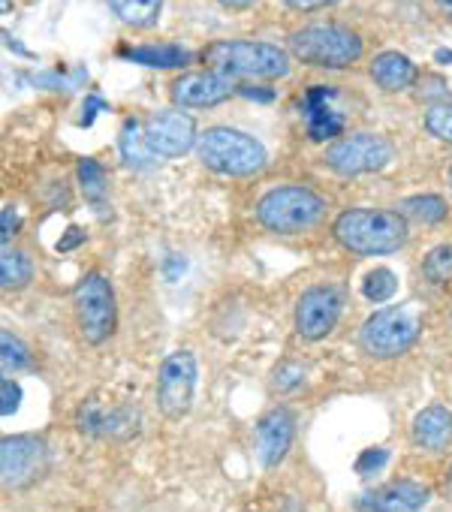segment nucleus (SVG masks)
Listing matches in <instances>:
<instances>
[{
	"mask_svg": "<svg viewBox=\"0 0 452 512\" xmlns=\"http://www.w3.org/2000/svg\"><path fill=\"white\" fill-rule=\"evenodd\" d=\"M332 235L356 256H389L407 244L410 220L392 208H347L335 217Z\"/></svg>",
	"mask_w": 452,
	"mask_h": 512,
	"instance_id": "nucleus-1",
	"label": "nucleus"
},
{
	"mask_svg": "<svg viewBox=\"0 0 452 512\" xmlns=\"http://www.w3.org/2000/svg\"><path fill=\"white\" fill-rule=\"evenodd\" d=\"M205 70L226 79H284L293 55L263 40H214L199 52Z\"/></svg>",
	"mask_w": 452,
	"mask_h": 512,
	"instance_id": "nucleus-2",
	"label": "nucleus"
},
{
	"mask_svg": "<svg viewBox=\"0 0 452 512\" xmlns=\"http://www.w3.org/2000/svg\"><path fill=\"white\" fill-rule=\"evenodd\" d=\"M196 154L205 169L226 175V178L260 175L269 163L266 145L236 127H208L205 133H199Z\"/></svg>",
	"mask_w": 452,
	"mask_h": 512,
	"instance_id": "nucleus-3",
	"label": "nucleus"
},
{
	"mask_svg": "<svg viewBox=\"0 0 452 512\" xmlns=\"http://www.w3.org/2000/svg\"><path fill=\"white\" fill-rule=\"evenodd\" d=\"M329 202L302 184H284L272 187L269 193L260 196L254 214L257 223L275 235H302L308 229H317L326 220Z\"/></svg>",
	"mask_w": 452,
	"mask_h": 512,
	"instance_id": "nucleus-4",
	"label": "nucleus"
},
{
	"mask_svg": "<svg viewBox=\"0 0 452 512\" xmlns=\"http://www.w3.org/2000/svg\"><path fill=\"white\" fill-rule=\"evenodd\" d=\"M422 326H425V314L419 302H404V305L374 311L359 329V350L380 362L398 359L416 347Z\"/></svg>",
	"mask_w": 452,
	"mask_h": 512,
	"instance_id": "nucleus-5",
	"label": "nucleus"
},
{
	"mask_svg": "<svg viewBox=\"0 0 452 512\" xmlns=\"http://www.w3.org/2000/svg\"><path fill=\"white\" fill-rule=\"evenodd\" d=\"M287 52L305 67L317 70H347L362 61L365 43L359 34L341 25H308L293 31L287 40Z\"/></svg>",
	"mask_w": 452,
	"mask_h": 512,
	"instance_id": "nucleus-6",
	"label": "nucleus"
},
{
	"mask_svg": "<svg viewBox=\"0 0 452 512\" xmlns=\"http://www.w3.org/2000/svg\"><path fill=\"white\" fill-rule=\"evenodd\" d=\"M73 314L85 344L100 347L112 338L118 323V305L112 281L100 272H88L73 290Z\"/></svg>",
	"mask_w": 452,
	"mask_h": 512,
	"instance_id": "nucleus-7",
	"label": "nucleus"
},
{
	"mask_svg": "<svg viewBox=\"0 0 452 512\" xmlns=\"http://www.w3.org/2000/svg\"><path fill=\"white\" fill-rule=\"evenodd\" d=\"M395 157V145L380 136V133H350V136H341L335 139L326 154H323V163L341 175V178H356V175H371V172H380L383 166H389Z\"/></svg>",
	"mask_w": 452,
	"mask_h": 512,
	"instance_id": "nucleus-8",
	"label": "nucleus"
},
{
	"mask_svg": "<svg viewBox=\"0 0 452 512\" xmlns=\"http://www.w3.org/2000/svg\"><path fill=\"white\" fill-rule=\"evenodd\" d=\"M49 473V446L34 434H13L0 443V482L7 491H28Z\"/></svg>",
	"mask_w": 452,
	"mask_h": 512,
	"instance_id": "nucleus-9",
	"label": "nucleus"
},
{
	"mask_svg": "<svg viewBox=\"0 0 452 512\" xmlns=\"http://www.w3.org/2000/svg\"><path fill=\"white\" fill-rule=\"evenodd\" d=\"M199 365L190 350H175L160 362L157 371V407L166 419L178 422L190 413L196 395Z\"/></svg>",
	"mask_w": 452,
	"mask_h": 512,
	"instance_id": "nucleus-10",
	"label": "nucleus"
},
{
	"mask_svg": "<svg viewBox=\"0 0 452 512\" xmlns=\"http://www.w3.org/2000/svg\"><path fill=\"white\" fill-rule=\"evenodd\" d=\"M344 314V293L338 287H311L296 305V332L305 341H323L335 332Z\"/></svg>",
	"mask_w": 452,
	"mask_h": 512,
	"instance_id": "nucleus-11",
	"label": "nucleus"
},
{
	"mask_svg": "<svg viewBox=\"0 0 452 512\" xmlns=\"http://www.w3.org/2000/svg\"><path fill=\"white\" fill-rule=\"evenodd\" d=\"M145 127V142L148 148L157 154V157H181L187 154L190 148H196L199 142V133H196V121L181 112L178 106L175 109H163V112H154L142 121Z\"/></svg>",
	"mask_w": 452,
	"mask_h": 512,
	"instance_id": "nucleus-12",
	"label": "nucleus"
},
{
	"mask_svg": "<svg viewBox=\"0 0 452 512\" xmlns=\"http://www.w3.org/2000/svg\"><path fill=\"white\" fill-rule=\"evenodd\" d=\"M76 428L88 437L130 440L139 431V413L133 407H124V404L106 407L100 398H88L76 410Z\"/></svg>",
	"mask_w": 452,
	"mask_h": 512,
	"instance_id": "nucleus-13",
	"label": "nucleus"
},
{
	"mask_svg": "<svg viewBox=\"0 0 452 512\" xmlns=\"http://www.w3.org/2000/svg\"><path fill=\"white\" fill-rule=\"evenodd\" d=\"M236 94V82L220 73H184L169 85V97L178 109H211Z\"/></svg>",
	"mask_w": 452,
	"mask_h": 512,
	"instance_id": "nucleus-14",
	"label": "nucleus"
},
{
	"mask_svg": "<svg viewBox=\"0 0 452 512\" xmlns=\"http://www.w3.org/2000/svg\"><path fill=\"white\" fill-rule=\"evenodd\" d=\"M293 437H296V416L290 407H275L272 413H266L257 425V455H260V464L266 470H275L290 446H293Z\"/></svg>",
	"mask_w": 452,
	"mask_h": 512,
	"instance_id": "nucleus-15",
	"label": "nucleus"
},
{
	"mask_svg": "<svg viewBox=\"0 0 452 512\" xmlns=\"http://www.w3.org/2000/svg\"><path fill=\"white\" fill-rule=\"evenodd\" d=\"M431 491L413 479H398L389 482L383 488H377L374 494H368L362 500V506L368 512H422V506L428 503Z\"/></svg>",
	"mask_w": 452,
	"mask_h": 512,
	"instance_id": "nucleus-16",
	"label": "nucleus"
},
{
	"mask_svg": "<svg viewBox=\"0 0 452 512\" xmlns=\"http://www.w3.org/2000/svg\"><path fill=\"white\" fill-rule=\"evenodd\" d=\"M410 440L413 446L425 452H443L452 446V410L443 404H431L413 416L410 425Z\"/></svg>",
	"mask_w": 452,
	"mask_h": 512,
	"instance_id": "nucleus-17",
	"label": "nucleus"
},
{
	"mask_svg": "<svg viewBox=\"0 0 452 512\" xmlns=\"http://www.w3.org/2000/svg\"><path fill=\"white\" fill-rule=\"evenodd\" d=\"M368 73H371L374 85H377L380 91H389V94L407 91V88H413L416 79H419V67H416L407 55H401V52H380V55L371 61Z\"/></svg>",
	"mask_w": 452,
	"mask_h": 512,
	"instance_id": "nucleus-18",
	"label": "nucleus"
},
{
	"mask_svg": "<svg viewBox=\"0 0 452 512\" xmlns=\"http://www.w3.org/2000/svg\"><path fill=\"white\" fill-rule=\"evenodd\" d=\"M329 97H335V91L326 85H314V91H308L305 97V121H308V133L314 142L341 136V118L326 106Z\"/></svg>",
	"mask_w": 452,
	"mask_h": 512,
	"instance_id": "nucleus-19",
	"label": "nucleus"
},
{
	"mask_svg": "<svg viewBox=\"0 0 452 512\" xmlns=\"http://www.w3.org/2000/svg\"><path fill=\"white\" fill-rule=\"evenodd\" d=\"M121 58L142 64V67H157V70H175V67H187L193 61V55L181 46L163 43V46H133V49H121Z\"/></svg>",
	"mask_w": 452,
	"mask_h": 512,
	"instance_id": "nucleus-20",
	"label": "nucleus"
},
{
	"mask_svg": "<svg viewBox=\"0 0 452 512\" xmlns=\"http://www.w3.org/2000/svg\"><path fill=\"white\" fill-rule=\"evenodd\" d=\"M106 4L118 16V22H124L127 28H139V31L154 28L163 10V0H106Z\"/></svg>",
	"mask_w": 452,
	"mask_h": 512,
	"instance_id": "nucleus-21",
	"label": "nucleus"
},
{
	"mask_svg": "<svg viewBox=\"0 0 452 512\" xmlns=\"http://www.w3.org/2000/svg\"><path fill=\"white\" fill-rule=\"evenodd\" d=\"M118 148H121L124 163L133 166V169H148V166L154 163V157H157V154L148 148V142H145V127H142V121H136V118H127V121H124Z\"/></svg>",
	"mask_w": 452,
	"mask_h": 512,
	"instance_id": "nucleus-22",
	"label": "nucleus"
},
{
	"mask_svg": "<svg viewBox=\"0 0 452 512\" xmlns=\"http://www.w3.org/2000/svg\"><path fill=\"white\" fill-rule=\"evenodd\" d=\"M31 278H34L31 256L22 253V250L4 247V253H0V287H4V290H22V287L31 284Z\"/></svg>",
	"mask_w": 452,
	"mask_h": 512,
	"instance_id": "nucleus-23",
	"label": "nucleus"
},
{
	"mask_svg": "<svg viewBox=\"0 0 452 512\" xmlns=\"http://www.w3.org/2000/svg\"><path fill=\"white\" fill-rule=\"evenodd\" d=\"M395 211H401L407 220H416V223H440V220H446L449 205L440 196H434V193H422V196L401 199Z\"/></svg>",
	"mask_w": 452,
	"mask_h": 512,
	"instance_id": "nucleus-24",
	"label": "nucleus"
},
{
	"mask_svg": "<svg viewBox=\"0 0 452 512\" xmlns=\"http://www.w3.org/2000/svg\"><path fill=\"white\" fill-rule=\"evenodd\" d=\"M76 175H79V184H82L85 199H88L97 211H103V208H106V172H103V166H100L97 160L85 157V160H79Z\"/></svg>",
	"mask_w": 452,
	"mask_h": 512,
	"instance_id": "nucleus-25",
	"label": "nucleus"
},
{
	"mask_svg": "<svg viewBox=\"0 0 452 512\" xmlns=\"http://www.w3.org/2000/svg\"><path fill=\"white\" fill-rule=\"evenodd\" d=\"M422 278L431 287H446L452 284V244H437L425 253L422 260Z\"/></svg>",
	"mask_w": 452,
	"mask_h": 512,
	"instance_id": "nucleus-26",
	"label": "nucleus"
},
{
	"mask_svg": "<svg viewBox=\"0 0 452 512\" xmlns=\"http://www.w3.org/2000/svg\"><path fill=\"white\" fill-rule=\"evenodd\" d=\"M395 293H398V278H395L392 269H383V266H380V269L368 272L365 281H362V296H365L368 302H374V305L392 302Z\"/></svg>",
	"mask_w": 452,
	"mask_h": 512,
	"instance_id": "nucleus-27",
	"label": "nucleus"
},
{
	"mask_svg": "<svg viewBox=\"0 0 452 512\" xmlns=\"http://www.w3.org/2000/svg\"><path fill=\"white\" fill-rule=\"evenodd\" d=\"M0 365H4V374H16V371L31 368V353H28V347H25L10 329L0 332Z\"/></svg>",
	"mask_w": 452,
	"mask_h": 512,
	"instance_id": "nucleus-28",
	"label": "nucleus"
},
{
	"mask_svg": "<svg viewBox=\"0 0 452 512\" xmlns=\"http://www.w3.org/2000/svg\"><path fill=\"white\" fill-rule=\"evenodd\" d=\"M422 121H425V130H428L434 139L452 145V103H446V100L431 103V106L425 109V118H422Z\"/></svg>",
	"mask_w": 452,
	"mask_h": 512,
	"instance_id": "nucleus-29",
	"label": "nucleus"
},
{
	"mask_svg": "<svg viewBox=\"0 0 452 512\" xmlns=\"http://www.w3.org/2000/svg\"><path fill=\"white\" fill-rule=\"evenodd\" d=\"M302 380H305V365H302V362H281V365L275 368L272 386H275L278 392H293V389L302 386Z\"/></svg>",
	"mask_w": 452,
	"mask_h": 512,
	"instance_id": "nucleus-30",
	"label": "nucleus"
},
{
	"mask_svg": "<svg viewBox=\"0 0 452 512\" xmlns=\"http://www.w3.org/2000/svg\"><path fill=\"white\" fill-rule=\"evenodd\" d=\"M386 461H389V449L374 446V449H362L353 467H356V473H359V476H371V473H377Z\"/></svg>",
	"mask_w": 452,
	"mask_h": 512,
	"instance_id": "nucleus-31",
	"label": "nucleus"
},
{
	"mask_svg": "<svg viewBox=\"0 0 452 512\" xmlns=\"http://www.w3.org/2000/svg\"><path fill=\"white\" fill-rule=\"evenodd\" d=\"M0 392H4V404H0V413L13 416L19 410V404H22V386L13 377H4V383H0Z\"/></svg>",
	"mask_w": 452,
	"mask_h": 512,
	"instance_id": "nucleus-32",
	"label": "nucleus"
},
{
	"mask_svg": "<svg viewBox=\"0 0 452 512\" xmlns=\"http://www.w3.org/2000/svg\"><path fill=\"white\" fill-rule=\"evenodd\" d=\"M287 10H296V13H317V10H326V7H335L341 0H281Z\"/></svg>",
	"mask_w": 452,
	"mask_h": 512,
	"instance_id": "nucleus-33",
	"label": "nucleus"
},
{
	"mask_svg": "<svg viewBox=\"0 0 452 512\" xmlns=\"http://www.w3.org/2000/svg\"><path fill=\"white\" fill-rule=\"evenodd\" d=\"M0 238H4V244H10V238L19 232V214H16V208L13 205H7L4 211H0Z\"/></svg>",
	"mask_w": 452,
	"mask_h": 512,
	"instance_id": "nucleus-34",
	"label": "nucleus"
},
{
	"mask_svg": "<svg viewBox=\"0 0 452 512\" xmlns=\"http://www.w3.org/2000/svg\"><path fill=\"white\" fill-rule=\"evenodd\" d=\"M82 241H85V232H82L79 226H70V229H67V235L58 241V250H61V253H70V250H73V247H79Z\"/></svg>",
	"mask_w": 452,
	"mask_h": 512,
	"instance_id": "nucleus-35",
	"label": "nucleus"
},
{
	"mask_svg": "<svg viewBox=\"0 0 452 512\" xmlns=\"http://www.w3.org/2000/svg\"><path fill=\"white\" fill-rule=\"evenodd\" d=\"M97 109H109V103H106V100H100L97 94H91V97L85 100V118H82V124H91V121H94V115H97Z\"/></svg>",
	"mask_w": 452,
	"mask_h": 512,
	"instance_id": "nucleus-36",
	"label": "nucleus"
},
{
	"mask_svg": "<svg viewBox=\"0 0 452 512\" xmlns=\"http://www.w3.org/2000/svg\"><path fill=\"white\" fill-rule=\"evenodd\" d=\"M220 7H226V10H251L257 0H217Z\"/></svg>",
	"mask_w": 452,
	"mask_h": 512,
	"instance_id": "nucleus-37",
	"label": "nucleus"
},
{
	"mask_svg": "<svg viewBox=\"0 0 452 512\" xmlns=\"http://www.w3.org/2000/svg\"><path fill=\"white\" fill-rule=\"evenodd\" d=\"M434 7L440 10V16H446L452 22V0H434Z\"/></svg>",
	"mask_w": 452,
	"mask_h": 512,
	"instance_id": "nucleus-38",
	"label": "nucleus"
},
{
	"mask_svg": "<svg viewBox=\"0 0 452 512\" xmlns=\"http://www.w3.org/2000/svg\"><path fill=\"white\" fill-rule=\"evenodd\" d=\"M434 61H437V64H449V61H452V52H443V49H440V52H434Z\"/></svg>",
	"mask_w": 452,
	"mask_h": 512,
	"instance_id": "nucleus-39",
	"label": "nucleus"
},
{
	"mask_svg": "<svg viewBox=\"0 0 452 512\" xmlns=\"http://www.w3.org/2000/svg\"><path fill=\"white\" fill-rule=\"evenodd\" d=\"M446 482H449V488H452V464H449V473H446Z\"/></svg>",
	"mask_w": 452,
	"mask_h": 512,
	"instance_id": "nucleus-40",
	"label": "nucleus"
},
{
	"mask_svg": "<svg viewBox=\"0 0 452 512\" xmlns=\"http://www.w3.org/2000/svg\"><path fill=\"white\" fill-rule=\"evenodd\" d=\"M446 181H449V187H452V169L446 172Z\"/></svg>",
	"mask_w": 452,
	"mask_h": 512,
	"instance_id": "nucleus-41",
	"label": "nucleus"
},
{
	"mask_svg": "<svg viewBox=\"0 0 452 512\" xmlns=\"http://www.w3.org/2000/svg\"><path fill=\"white\" fill-rule=\"evenodd\" d=\"M449 329H452V314H449Z\"/></svg>",
	"mask_w": 452,
	"mask_h": 512,
	"instance_id": "nucleus-42",
	"label": "nucleus"
}]
</instances>
